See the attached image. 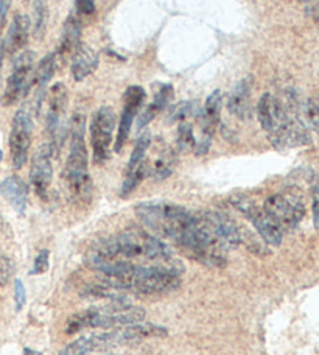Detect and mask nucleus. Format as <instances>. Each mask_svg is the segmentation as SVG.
Wrapping results in <instances>:
<instances>
[{"label": "nucleus", "mask_w": 319, "mask_h": 355, "mask_svg": "<svg viewBox=\"0 0 319 355\" xmlns=\"http://www.w3.org/2000/svg\"><path fill=\"white\" fill-rule=\"evenodd\" d=\"M0 192L10 201V205L15 207V211L19 214L25 212L27 207V196L28 189L25 182L17 176H10L0 182Z\"/></svg>", "instance_id": "21"}, {"label": "nucleus", "mask_w": 319, "mask_h": 355, "mask_svg": "<svg viewBox=\"0 0 319 355\" xmlns=\"http://www.w3.org/2000/svg\"><path fill=\"white\" fill-rule=\"evenodd\" d=\"M30 27H31V22H30L28 16L16 15L15 17H12L10 28H8V33H6V37L3 41V52L10 53V55L21 52V50L27 46V42H28Z\"/></svg>", "instance_id": "18"}, {"label": "nucleus", "mask_w": 319, "mask_h": 355, "mask_svg": "<svg viewBox=\"0 0 319 355\" xmlns=\"http://www.w3.org/2000/svg\"><path fill=\"white\" fill-rule=\"evenodd\" d=\"M52 156L53 150L50 144H44L42 147L36 150L31 161L30 168V181L33 186L35 192L40 196H46L50 186H52L53 180V166H52Z\"/></svg>", "instance_id": "15"}, {"label": "nucleus", "mask_w": 319, "mask_h": 355, "mask_svg": "<svg viewBox=\"0 0 319 355\" xmlns=\"http://www.w3.org/2000/svg\"><path fill=\"white\" fill-rule=\"evenodd\" d=\"M195 103L193 101H181V103L171 107L169 114V122H186L190 116H195Z\"/></svg>", "instance_id": "29"}, {"label": "nucleus", "mask_w": 319, "mask_h": 355, "mask_svg": "<svg viewBox=\"0 0 319 355\" xmlns=\"http://www.w3.org/2000/svg\"><path fill=\"white\" fill-rule=\"evenodd\" d=\"M176 166V155L175 151L171 150H165L159 155L157 159L151 164H148V173L155 178V180H165L169 178L171 173H173Z\"/></svg>", "instance_id": "24"}, {"label": "nucleus", "mask_w": 319, "mask_h": 355, "mask_svg": "<svg viewBox=\"0 0 319 355\" xmlns=\"http://www.w3.org/2000/svg\"><path fill=\"white\" fill-rule=\"evenodd\" d=\"M196 139L193 135V126L190 122H181L180 128H178V148L181 151H189L195 148Z\"/></svg>", "instance_id": "28"}, {"label": "nucleus", "mask_w": 319, "mask_h": 355, "mask_svg": "<svg viewBox=\"0 0 319 355\" xmlns=\"http://www.w3.org/2000/svg\"><path fill=\"white\" fill-rule=\"evenodd\" d=\"M150 144H151L150 132H144V135H140L137 137L136 145H134V150H132L131 157H130V162H128L126 172L134 170L145 161V155H146V150H148V147H150Z\"/></svg>", "instance_id": "27"}, {"label": "nucleus", "mask_w": 319, "mask_h": 355, "mask_svg": "<svg viewBox=\"0 0 319 355\" xmlns=\"http://www.w3.org/2000/svg\"><path fill=\"white\" fill-rule=\"evenodd\" d=\"M198 225L202 232L218 245L221 250H231L241 243V227L220 212H200L195 214Z\"/></svg>", "instance_id": "6"}, {"label": "nucleus", "mask_w": 319, "mask_h": 355, "mask_svg": "<svg viewBox=\"0 0 319 355\" xmlns=\"http://www.w3.org/2000/svg\"><path fill=\"white\" fill-rule=\"evenodd\" d=\"M299 2H316V0H299Z\"/></svg>", "instance_id": "41"}, {"label": "nucleus", "mask_w": 319, "mask_h": 355, "mask_svg": "<svg viewBox=\"0 0 319 355\" xmlns=\"http://www.w3.org/2000/svg\"><path fill=\"white\" fill-rule=\"evenodd\" d=\"M12 275V263L8 257L0 252V284H5Z\"/></svg>", "instance_id": "33"}, {"label": "nucleus", "mask_w": 319, "mask_h": 355, "mask_svg": "<svg viewBox=\"0 0 319 355\" xmlns=\"http://www.w3.org/2000/svg\"><path fill=\"white\" fill-rule=\"evenodd\" d=\"M2 58H3V42L0 41V71H2Z\"/></svg>", "instance_id": "40"}, {"label": "nucleus", "mask_w": 319, "mask_h": 355, "mask_svg": "<svg viewBox=\"0 0 319 355\" xmlns=\"http://www.w3.org/2000/svg\"><path fill=\"white\" fill-rule=\"evenodd\" d=\"M307 15L315 19V21H319V3H315L313 6H310V8H307Z\"/></svg>", "instance_id": "38"}, {"label": "nucleus", "mask_w": 319, "mask_h": 355, "mask_svg": "<svg viewBox=\"0 0 319 355\" xmlns=\"http://www.w3.org/2000/svg\"><path fill=\"white\" fill-rule=\"evenodd\" d=\"M15 297H16V309L21 310L25 306V301H27L24 284L21 281H16L15 284Z\"/></svg>", "instance_id": "35"}, {"label": "nucleus", "mask_w": 319, "mask_h": 355, "mask_svg": "<svg viewBox=\"0 0 319 355\" xmlns=\"http://www.w3.org/2000/svg\"><path fill=\"white\" fill-rule=\"evenodd\" d=\"M231 202L235 209H239V211L251 221L255 227V231L259 232V236L264 239L268 245L279 246L282 243L284 231L280 230V226L276 223V221H274L270 215L264 211V207H259L245 195L232 196Z\"/></svg>", "instance_id": "9"}, {"label": "nucleus", "mask_w": 319, "mask_h": 355, "mask_svg": "<svg viewBox=\"0 0 319 355\" xmlns=\"http://www.w3.org/2000/svg\"><path fill=\"white\" fill-rule=\"evenodd\" d=\"M171 97H173V86L164 85L161 87V91L157 92L155 100H153L151 103L146 106V110L142 114H140L139 122H137V130L140 131L142 128H145V126L148 125L151 120L157 116L159 112L165 110V106L169 105V101H170Z\"/></svg>", "instance_id": "23"}, {"label": "nucleus", "mask_w": 319, "mask_h": 355, "mask_svg": "<svg viewBox=\"0 0 319 355\" xmlns=\"http://www.w3.org/2000/svg\"><path fill=\"white\" fill-rule=\"evenodd\" d=\"M56 67H58V62H56V56L55 53H49L47 56L40 61L37 64L35 75H33V83H31V89H35V92L37 94V106L41 105V98L42 95L46 94V87L50 83V80L55 75Z\"/></svg>", "instance_id": "22"}, {"label": "nucleus", "mask_w": 319, "mask_h": 355, "mask_svg": "<svg viewBox=\"0 0 319 355\" xmlns=\"http://www.w3.org/2000/svg\"><path fill=\"white\" fill-rule=\"evenodd\" d=\"M148 175V162L144 161L140 166H137L134 170H130V172H126L125 176V181L122 184V190H120V195L126 198L128 195L132 193L136 187L139 186L140 182L144 181V178Z\"/></svg>", "instance_id": "26"}, {"label": "nucleus", "mask_w": 319, "mask_h": 355, "mask_svg": "<svg viewBox=\"0 0 319 355\" xmlns=\"http://www.w3.org/2000/svg\"><path fill=\"white\" fill-rule=\"evenodd\" d=\"M137 217L159 236L180 243L184 234L193 225L195 214H190L171 202H142L136 207Z\"/></svg>", "instance_id": "5"}, {"label": "nucleus", "mask_w": 319, "mask_h": 355, "mask_svg": "<svg viewBox=\"0 0 319 355\" xmlns=\"http://www.w3.org/2000/svg\"><path fill=\"white\" fill-rule=\"evenodd\" d=\"M227 110L240 120H250L252 116V100H251V81L250 78L241 80L234 86L231 95L227 98Z\"/></svg>", "instance_id": "17"}, {"label": "nucleus", "mask_w": 319, "mask_h": 355, "mask_svg": "<svg viewBox=\"0 0 319 355\" xmlns=\"http://www.w3.org/2000/svg\"><path fill=\"white\" fill-rule=\"evenodd\" d=\"M142 307L132 306L128 297L110 301L107 306L86 309L70 316L66 324L67 334H76L83 329H119L136 322H142L145 318Z\"/></svg>", "instance_id": "3"}, {"label": "nucleus", "mask_w": 319, "mask_h": 355, "mask_svg": "<svg viewBox=\"0 0 319 355\" xmlns=\"http://www.w3.org/2000/svg\"><path fill=\"white\" fill-rule=\"evenodd\" d=\"M2 157H3V153H2V150H0V161H2Z\"/></svg>", "instance_id": "42"}, {"label": "nucleus", "mask_w": 319, "mask_h": 355, "mask_svg": "<svg viewBox=\"0 0 319 355\" xmlns=\"http://www.w3.org/2000/svg\"><path fill=\"white\" fill-rule=\"evenodd\" d=\"M221 106H223L221 91H214L207 97L206 105H204L202 111L200 114L201 137H200V141H196V144H195L196 155H204L209 151L210 142H212V137L215 135V130L220 123Z\"/></svg>", "instance_id": "13"}, {"label": "nucleus", "mask_w": 319, "mask_h": 355, "mask_svg": "<svg viewBox=\"0 0 319 355\" xmlns=\"http://www.w3.org/2000/svg\"><path fill=\"white\" fill-rule=\"evenodd\" d=\"M264 211L276 221L280 230L298 226L305 215V205L301 196L293 192H280L266 198Z\"/></svg>", "instance_id": "8"}, {"label": "nucleus", "mask_w": 319, "mask_h": 355, "mask_svg": "<svg viewBox=\"0 0 319 355\" xmlns=\"http://www.w3.org/2000/svg\"><path fill=\"white\" fill-rule=\"evenodd\" d=\"M69 92L62 83H56L50 87L47 95V131L50 135V147L53 153L61 147L64 128L62 120L67 107Z\"/></svg>", "instance_id": "12"}, {"label": "nucleus", "mask_w": 319, "mask_h": 355, "mask_svg": "<svg viewBox=\"0 0 319 355\" xmlns=\"http://www.w3.org/2000/svg\"><path fill=\"white\" fill-rule=\"evenodd\" d=\"M119 343H132V341H142L146 338H162L167 337L169 331L162 326L153 324V322H136L125 327L116 329Z\"/></svg>", "instance_id": "19"}, {"label": "nucleus", "mask_w": 319, "mask_h": 355, "mask_svg": "<svg viewBox=\"0 0 319 355\" xmlns=\"http://www.w3.org/2000/svg\"><path fill=\"white\" fill-rule=\"evenodd\" d=\"M47 270H49V251L42 250L35 259V266H33V271H31V275H42V272H46Z\"/></svg>", "instance_id": "32"}, {"label": "nucleus", "mask_w": 319, "mask_h": 355, "mask_svg": "<svg viewBox=\"0 0 319 355\" xmlns=\"http://www.w3.org/2000/svg\"><path fill=\"white\" fill-rule=\"evenodd\" d=\"M311 209H313V225L316 230H319V187H316L313 192V206H311Z\"/></svg>", "instance_id": "36"}, {"label": "nucleus", "mask_w": 319, "mask_h": 355, "mask_svg": "<svg viewBox=\"0 0 319 355\" xmlns=\"http://www.w3.org/2000/svg\"><path fill=\"white\" fill-rule=\"evenodd\" d=\"M116 123V112L110 106H101L94 114L91 125V142L94 150V161L97 164H103L110 157Z\"/></svg>", "instance_id": "10"}, {"label": "nucleus", "mask_w": 319, "mask_h": 355, "mask_svg": "<svg viewBox=\"0 0 319 355\" xmlns=\"http://www.w3.org/2000/svg\"><path fill=\"white\" fill-rule=\"evenodd\" d=\"M24 355H42V354L37 352V351H33V349H28V347H25Z\"/></svg>", "instance_id": "39"}, {"label": "nucleus", "mask_w": 319, "mask_h": 355, "mask_svg": "<svg viewBox=\"0 0 319 355\" xmlns=\"http://www.w3.org/2000/svg\"><path fill=\"white\" fill-rule=\"evenodd\" d=\"M33 136V117L27 107H22L12 119L10 132V151L15 168H22L28 159V151Z\"/></svg>", "instance_id": "11"}, {"label": "nucleus", "mask_w": 319, "mask_h": 355, "mask_svg": "<svg viewBox=\"0 0 319 355\" xmlns=\"http://www.w3.org/2000/svg\"><path fill=\"white\" fill-rule=\"evenodd\" d=\"M75 8L80 15L89 16L95 11V2L94 0H75Z\"/></svg>", "instance_id": "34"}, {"label": "nucleus", "mask_w": 319, "mask_h": 355, "mask_svg": "<svg viewBox=\"0 0 319 355\" xmlns=\"http://www.w3.org/2000/svg\"><path fill=\"white\" fill-rule=\"evenodd\" d=\"M257 117L270 142L277 150L302 147L311 142L307 126L295 116L293 107L270 92L260 97Z\"/></svg>", "instance_id": "2"}, {"label": "nucleus", "mask_w": 319, "mask_h": 355, "mask_svg": "<svg viewBox=\"0 0 319 355\" xmlns=\"http://www.w3.org/2000/svg\"><path fill=\"white\" fill-rule=\"evenodd\" d=\"M81 21L76 15H70L67 17V21L64 22V28H62V36L60 41L58 50H56V62H64L70 56H74L81 44Z\"/></svg>", "instance_id": "16"}, {"label": "nucleus", "mask_w": 319, "mask_h": 355, "mask_svg": "<svg viewBox=\"0 0 319 355\" xmlns=\"http://www.w3.org/2000/svg\"><path fill=\"white\" fill-rule=\"evenodd\" d=\"M86 117L76 112L70 123V151L64 167V181L74 200L85 202L91 196L92 184L87 167V148L85 142Z\"/></svg>", "instance_id": "4"}, {"label": "nucleus", "mask_w": 319, "mask_h": 355, "mask_svg": "<svg viewBox=\"0 0 319 355\" xmlns=\"http://www.w3.org/2000/svg\"><path fill=\"white\" fill-rule=\"evenodd\" d=\"M95 351H100L97 334L86 335V337L75 340L74 343L64 347L60 355H89Z\"/></svg>", "instance_id": "25"}, {"label": "nucleus", "mask_w": 319, "mask_h": 355, "mask_svg": "<svg viewBox=\"0 0 319 355\" xmlns=\"http://www.w3.org/2000/svg\"><path fill=\"white\" fill-rule=\"evenodd\" d=\"M98 67V55L92 47L80 46L72 56V77L76 81H83Z\"/></svg>", "instance_id": "20"}, {"label": "nucleus", "mask_w": 319, "mask_h": 355, "mask_svg": "<svg viewBox=\"0 0 319 355\" xmlns=\"http://www.w3.org/2000/svg\"><path fill=\"white\" fill-rule=\"evenodd\" d=\"M35 75V53L33 52H21L12 64V72L6 81V87L3 92L2 105L12 106L17 101L27 97L31 91V83H33Z\"/></svg>", "instance_id": "7"}, {"label": "nucleus", "mask_w": 319, "mask_h": 355, "mask_svg": "<svg viewBox=\"0 0 319 355\" xmlns=\"http://www.w3.org/2000/svg\"><path fill=\"white\" fill-rule=\"evenodd\" d=\"M33 11H35V31L36 33H42V30L46 27V22H47V6L44 3V0H35Z\"/></svg>", "instance_id": "31"}, {"label": "nucleus", "mask_w": 319, "mask_h": 355, "mask_svg": "<svg viewBox=\"0 0 319 355\" xmlns=\"http://www.w3.org/2000/svg\"><path fill=\"white\" fill-rule=\"evenodd\" d=\"M10 6H11V0H0V22L5 21L6 15H8Z\"/></svg>", "instance_id": "37"}, {"label": "nucleus", "mask_w": 319, "mask_h": 355, "mask_svg": "<svg viewBox=\"0 0 319 355\" xmlns=\"http://www.w3.org/2000/svg\"><path fill=\"white\" fill-rule=\"evenodd\" d=\"M145 97L146 94L142 86H130L123 94V111H122V117H120L119 131L116 137L117 153L123 148V145L128 141V136H130L131 128H132L134 117L137 116L140 106L144 105Z\"/></svg>", "instance_id": "14"}, {"label": "nucleus", "mask_w": 319, "mask_h": 355, "mask_svg": "<svg viewBox=\"0 0 319 355\" xmlns=\"http://www.w3.org/2000/svg\"><path fill=\"white\" fill-rule=\"evenodd\" d=\"M304 116L307 123L319 135V97H311L305 101Z\"/></svg>", "instance_id": "30"}, {"label": "nucleus", "mask_w": 319, "mask_h": 355, "mask_svg": "<svg viewBox=\"0 0 319 355\" xmlns=\"http://www.w3.org/2000/svg\"><path fill=\"white\" fill-rule=\"evenodd\" d=\"M173 252L167 245L155 236L142 230H128L116 237L100 240L89 250L86 263L89 268H95L101 263L112 261L131 262L136 259L142 261L170 262Z\"/></svg>", "instance_id": "1"}]
</instances>
